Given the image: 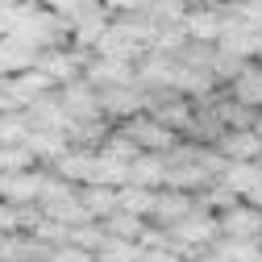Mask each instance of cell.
I'll list each match as a JSON object with an SVG mask.
<instances>
[{"label":"cell","instance_id":"cell-17","mask_svg":"<svg viewBox=\"0 0 262 262\" xmlns=\"http://www.w3.org/2000/svg\"><path fill=\"white\" fill-rule=\"evenodd\" d=\"M38 162L25 146H0V175H17V171H34Z\"/></svg>","mask_w":262,"mask_h":262},{"label":"cell","instance_id":"cell-14","mask_svg":"<svg viewBox=\"0 0 262 262\" xmlns=\"http://www.w3.org/2000/svg\"><path fill=\"white\" fill-rule=\"evenodd\" d=\"M138 242H125V237H100V246L92 250V262H138Z\"/></svg>","mask_w":262,"mask_h":262},{"label":"cell","instance_id":"cell-23","mask_svg":"<svg viewBox=\"0 0 262 262\" xmlns=\"http://www.w3.org/2000/svg\"><path fill=\"white\" fill-rule=\"evenodd\" d=\"M250 129H254V138H258V142H262V108H258V113H254V121H250Z\"/></svg>","mask_w":262,"mask_h":262},{"label":"cell","instance_id":"cell-27","mask_svg":"<svg viewBox=\"0 0 262 262\" xmlns=\"http://www.w3.org/2000/svg\"><path fill=\"white\" fill-rule=\"evenodd\" d=\"M258 67H262V62H258Z\"/></svg>","mask_w":262,"mask_h":262},{"label":"cell","instance_id":"cell-1","mask_svg":"<svg viewBox=\"0 0 262 262\" xmlns=\"http://www.w3.org/2000/svg\"><path fill=\"white\" fill-rule=\"evenodd\" d=\"M225 13H229V9L212 5V0H191L187 13L179 17L183 38H187V42H208V46H216L221 29H225Z\"/></svg>","mask_w":262,"mask_h":262},{"label":"cell","instance_id":"cell-20","mask_svg":"<svg viewBox=\"0 0 262 262\" xmlns=\"http://www.w3.org/2000/svg\"><path fill=\"white\" fill-rule=\"evenodd\" d=\"M17 5H0V38H9L13 29H17Z\"/></svg>","mask_w":262,"mask_h":262},{"label":"cell","instance_id":"cell-13","mask_svg":"<svg viewBox=\"0 0 262 262\" xmlns=\"http://www.w3.org/2000/svg\"><path fill=\"white\" fill-rule=\"evenodd\" d=\"M150 208H154V191H150V187H129V183L117 187V212H129V216L150 221Z\"/></svg>","mask_w":262,"mask_h":262},{"label":"cell","instance_id":"cell-3","mask_svg":"<svg viewBox=\"0 0 262 262\" xmlns=\"http://www.w3.org/2000/svg\"><path fill=\"white\" fill-rule=\"evenodd\" d=\"M216 229H221V237H233V242H258L262 212L250 208L246 200H237V204H229L225 212H216Z\"/></svg>","mask_w":262,"mask_h":262},{"label":"cell","instance_id":"cell-26","mask_svg":"<svg viewBox=\"0 0 262 262\" xmlns=\"http://www.w3.org/2000/svg\"><path fill=\"white\" fill-rule=\"evenodd\" d=\"M254 262H262V254H258V258H254Z\"/></svg>","mask_w":262,"mask_h":262},{"label":"cell","instance_id":"cell-25","mask_svg":"<svg viewBox=\"0 0 262 262\" xmlns=\"http://www.w3.org/2000/svg\"><path fill=\"white\" fill-rule=\"evenodd\" d=\"M0 5H21V0H0Z\"/></svg>","mask_w":262,"mask_h":262},{"label":"cell","instance_id":"cell-5","mask_svg":"<svg viewBox=\"0 0 262 262\" xmlns=\"http://www.w3.org/2000/svg\"><path fill=\"white\" fill-rule=\"evenodd\" d=\"M42 183H46V171H17V175H0V204H9V208L38 204Z\"/></svg>","mask_w":262,"mask_h":262},{"label":"cell","instance_id":"cell-11","mask_svg":"<svg viewBox=\"0 0 262 262\" xmlns=\"http://www.w3.org/2000/svg\"><path fill=\"white\" fill-rule=\"evenodd\" d=\"M225 162H254L262 154V142L254 138V129H225V134L216 138Z\"/></svg>","mask_w":262,"mask_h":262},{"label":"cell","instance_id":"cell-21","mask_svg":"<svg viewBox=\"0 0 262 262\" xmlns=\"http://www.w3.org/2000/svg\"><path fill=\"white\" fill-rule=\"evenodd\" d=\"M195 262H229V258H225V254H216L212 246H204V250H200V258H195Z\"/></svg>","mask_w":262,"mask_h":262},{"label":"cell","instance_id":"cell-9","mask_svg":"<svg viewBox=\"0 0 262 262\" xmlns=\"http://www.w3.org/2000/svg\"><path fill=\"white\" fill-rule=\"evenodd\" d=\"M195 208V200L187 191H154V208H150V225H158V229H167V225H175V221H183L187 212Z\"/></svg>","mask_w":262,"mask_h":262},{"label":"cell","instance_id":"cell-18","mask_svg":"<svg viewBox=\"0 0 262 262\" xmlns=\"http://www.w3.org/2000/svg\"><path fill=\"white\" fill-rule=\"evenodd\" d=\"M21 108H25V100H21L13 75H0V113H21Z\"/></svg>","mask_w":262,"mask_h":262},{"label":"cell","instance_id":"cell-7","mask_svg":"<svg viewBox=\"0 0 262 262\" xmlns=\"http://www.w3.org/2000/svg\"><path fill=\"white\" fill-rule=\"evenodd\" d=\"M229 100H237L250 113L262 108V67H258V62H246V67L229 79Z\"/></svg>","mask_w":262,"mask_h":262},{"label":"cell","instance_id":"cell-22","mask_svg":"<svg viewBox=\"0 0 262 262\" xmlns=\"http://www.w3.org/2000/svg\"><path fill=\"white\" fill-rule=\"evenodd\" d=\"M246 204H250V208H258V212H262V183H258V187H254V191H250V195H246Z\"/></svg>","mask_w":262,"mask_h":262},{"label":"cell","instance_id":"cell-8","mask_svg":"<svg viewBox=\"0 0 262 262\" xmlns=\"http://www.w3.org/2000/svg\"><path fill=\"white\" fill-rule=\"evenodd\" d=\"M262 183V171L258 162H225V171L216 175V187H225L233 200H246V195Z\"/></svg>","mask_w":262,"mask_h":262},{"label":"cell","instance_id":"cell-10","mask_svg":"<svg viewBox=\"0 0 262 262\" xmlns=\"http://www.w3.org/2000/svg\"><path fill=\"white\" fill-rule=\"evenodd\" d=\"M162 175H167V154H138L125 171V183L129 187H150L158 191L162 187Z\"/></svg>","mask_w":262,"mask_h":262},{"label":"cell","instance_id":"cell-6","mask_svg":"<svg viewBox=\"0 0 262 262\" xmlns=\"http://www.w3.org/2000/svg\"><path fill=\"white\" fill-rule=\"evenodd\" d=\"M25 125L34 129V134H67V113L58 104V92H46L38 96L34 104H25Z\"/></svg>","mask_w":262,"mask_h":262},{"label":"cell","instance_id":"cell-2","mask_svg":"<svg viewBox=\"0 0 262 262\" xmlns=\"http://www.w3.org/2000/svg\"><path fill=\"white\" fill-rule=\"evenodd\" d=\"M121 134L134 142L142 154H167V150L175 146V134H171L162 121H154L150 113H134V117L121 125Z\"/></svg>","mask_w":262,"mask_h":262},{"label":"cell","instance_id":"cell-15","mask_svg":"<svg viewBox=\"0 0 262 262\" xmlns=\"http://www.w3.org/2000/svg\"><path fill=\"white\" fill-rule=\"evenodd\" d=\"M100 229H104L108 237L138 242V237H142V229H146V221H142V216H129V212H113V216H104V221H100Z\"/></svg>","mask_w":262,"mask_h":262},{"label":"cell","instance_id":"cell-19","mask_svg":"<svg viewBox=\"0 0 262 262\" xmlns=\"http://www.w3.org/2000/svg\"><path fill=\"white\" fill-rule=\"evenodd\" d=\"M46 262H92V254L79 250V246H67V242H62V246H54V250L46 254Z\"/></svg>","mask_w":262,"mask_h":262},{"label":"cell","instance_id":"cell-24","mask_svg":"<svg viewBox=\"0 0 262 262\" xmlns=\"http://www.w3.org/2000/svg\"><path fill=\"white\" fill-rule=\"evenodd\" d=\"M254 62H262V34H258V58H254Z\"/></svg>","mask_w":262,"mask_h":262},{"label":"cell","instance_id":"cell-16","mask_svg":"<svg viewBox=\"0 0 262 262\" xmlns=\"http://www.w3.org/2000/svg\"><path fill=\"white\" fill-rule=\"evenodd\" d=\"M13 83H17V92H21V100L25 104H34L38 96H46V92H54V83L38 71V67H29V71H21V75H13ZM25 113V108H21Z\"/></svg>","mask_w":262,"mask_h":262},{"label":"cell","instance_id":"cell-4","mask_svg":"<svg viewBox=\"0 0 262 262\" xmlns=\"http://www.w3.org/2000/svg\"><path fill=\"white\" fill-rule=\"evenodd\" d=\"M54 92H58L62 113H67V125L71 121H100V96H96V88L88 79H75V83L54 88Z\"/></svg>","mask_w":262,"mask_h":262},{"label":"cell","instance_id":"cell-12","mask_svg":"<svg viewBox=\"0 0 262 262\" xmlns=\"http://www.w3.org/2000/svg\"><path fill=\"white\" fill-rule=\"evenodd\" d=\"M75 195H79V204H83V212H88L92 221H104V216L117 212V187L83 183V187H75Z\"/></svg>","mask_w":262,"mask_h":262}]
</instances>
